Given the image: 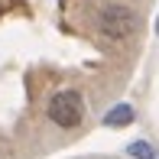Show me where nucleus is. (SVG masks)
I'll return each mask as SVG.
<instances>
[{
    "instance_id": "obj_1",
    "label": "nucleus",
    "mask_w": 159,
    "mask_h": 159,
    "mask_svg": "<svg viewBox=\"0 0 159 159\" xmlns=\"http://www.w3.org/2000/svg\"><path fill=\"white\" fill-rule=\"evenodd\" d=\"M98 30H101V36H107V39H127V36L136 33V13L130 10V7H124V3H111V7L101 10Z\"/></svg>"
},
{
    "instance_id": "obj_2",
    "label": "nucleus",
    "mask_w": 159,
    "mask_h": 159,
    "mask_svg": "<svg viewBox=\"0 0 159 159\" xmlns=\"http://www.w3.org/2000/svg\"><path fill=\"white\" fill-rule=\"evenodd\" d=\"M49 120L52 124H59L65 130H71V127H78L81 124V114H84V107H81V94L78 91H59L52 101H49Z\"/></svg>"
},
{
    "instance_id": "obj_3",
    "label": "nucleus",
    "mask_w": 159,
    "mask_h": 159,
    "mask_svg": "<svg viewBox=\"0 0 159 159\" xmlns=\"http://www.w3.org/2000/svg\"><path fill=\"white\" fill-rule=\"evenodd\" d=\"M130 120H133V107H130V104H117V107L107 111L104 124H107V127H127Z\"/></svg>"
},
{
    "instance_id": "obj_4",
    "label": "nucleus",
    "mask_w": 159,
    "mask_h": 159,
    "mask_svg": "<svg viewBox=\"0 0 159 159\" xmlns=\"http://www.w3.org/2000/svg\"><path fill=\"white\" fill-rule=\"evenodd\" d=\"M127 153H130V156H136V159H156V156H153V149H149V143H143V140L130 143Z\"/></svg>"
},
{
    "instance_id": "obj_5",
    "label": "nucleus",
    "mask_w": 159,
    "mask_h": 159,
    "mask_svg": "<svg viewBox=\"0 0 159 159\" xmlns=\"http://www.w3.org/2000/svg\"><path fill=\"white\" fill-rule=\"evenodd\" d=\"M156 33H159V20H156Z\"/></svg>"
}]
</instances>
